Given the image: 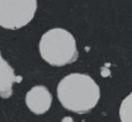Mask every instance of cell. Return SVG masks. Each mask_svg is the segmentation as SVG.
<instances>
[{
    "label": "cell",
    "instance_id": "cell-1",
    "mask_svg": "<svg viewBox=\"0 0 132 122\" xmlns=\"http://www.w3.org/2000/svg\"><path fill=\"white\" fill-rule=\"evenodd\" d=\"M57 99L65 110L77 114L91 112L100 100V88L87 74L72 73L57 84Z\"/></svg>",
    "mask_w": 132,
    "mask_h": 122
},
{
    "label": "cell",
    "instance_id": "cell-2",
    "mask_svg": "<svg viewBox=\"0 0 132 122\" xmlns=\"http://www.w3.org/2000/svg\"><path fill=\"white\" fill-rule=\"evenodd\" d=\"M39 53L43 60L53 67H63L78 59L75 37L63 28H53L43 35Z\"/></svg>",
    "mask_w": 132,
    "mask_h": 122
},
{
    "label": "cell",
    "instance_id": "cell-3",
    "mask_svg": "<svg viewBox=\"0 0 132 122\" xmlns=\"http://www.w3.org/2000/svg\"><path fill=\"white\" fill-rule=\"evenodd\" d=\"M36 0H1L0 25L8 30H17L32 21L37 12Z\"/></svg>",
    "mask_w": 132,
    "mask_h": 122
},
{
    "label": "cell",
    "instance_id": "cell-4",
    "mask_svg": "<svg viewBox=\"0 0 132 122\" xmlns=\"http://www.w3.org/2000/svg\"><path fill=\"white\" fill-rule=\"evenodd\" d=\"M52 93L45 85H35L25 95V105L36 115L45 114L51 108Z\"/></svg>",
    "mask_w": 132,
    "mask_h": 122
},
{
    "label": "cell",
    "instance_id": "cell-5",
    "mask_svg": "<svg viewBox=\"0 0 132 122\" xmlns=\"http://www.w3.org/2000/svg\"><path fill=\"white\" fill-rule=\"evenodd\" d=\"M21 81V77H16L12 66L0 58V96L2 99H7L13 95V85L15 82Z\"/></svg>",
    "mask_w": 132,
    "mask_h": 122
},
{
    "label": "cell",
    "instance_id": "cell-6",
    "mask_svg": "<svg viewBox=\"0 0 132 122\" xmlns=\"http://www.w3.org/2000/svg\"><path fill=\"white\" fill-rule=\"evenodd\" d=\"M118 113L122 122H132V92L122 100Z\"/></svg>",
    "mask_w": 132,
    "mask_h": 122
},
{
    "label": "cell",
    "instance_id": "cell-7",
    "mask_svg": "<svg viewBox=\"0 0 132 122\" xmlns=\"http://www.w3.org/2000/svg\"><path fill=\"white\" fill-rule=\"evenodd\" d=\"M101 74H102L103 77H107V76L110 75V70L107 68V66H105V67L101 68Z\"/></svg>",
    "mask_w": 132,
    "mask_h": 122
},
{
    "label": "cell",
    "instance_id": "cell-8",
    "mask_svg": "<svg viewBox=\"0 0 132 122\" xmlns=\"http://www.w3.org/2000/svg\"><path fill=\"white\" fill-rule=\"evenodd\" d=\"M61 122H75V121H73V119L71 116H64V118L61 120Z\"/></svg>",
    "mask_w": 132,
    "mask_h": 122
}]
</instances>
